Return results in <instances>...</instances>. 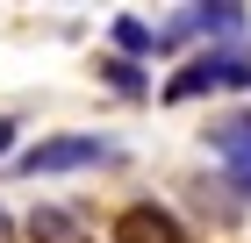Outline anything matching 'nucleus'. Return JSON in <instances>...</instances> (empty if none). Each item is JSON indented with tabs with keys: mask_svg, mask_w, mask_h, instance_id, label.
I'll list each match as a JSON object with an SVG mask.
<instances>
[{
	"mask_svg": "<svg viewBox=\"0 0 251 243\" xmlns=\"http://www.w3.org/2000/svg\"><path fill=\"white\" fill-rule=\"evenodd\" d=\"M251 86V50H201L187 57V72L165 86V100H194V93H244Z\"/></svg>",
	"mask_w": 251,
	"mask_h": 243,
	"instance_id": "f257e3e1",
	"label": "nucleus"
},
{
	"mask_svg": "<svg viewBox=\"0 0 251 243\" xmlns=\"http://www.w3.org/2000/svg\"><path fill=\"white\" fill-rule=\"evenodd\" d=\"M108 157H115L108 136H50V143L22 150L15 172H22V179H43V172H86V165H108Z\"/></svg>",
	"mask_w": 251,
	"mask_h": 243,
	"instance_id": "f03ea898",
	"label": "nucleus"
},
{
	"mask_svg": "<svg viewBox=\"0 0 251 243\" xmlns=\"http://www.w3.org/2000/svg\"><path fill=\"white\" fill-rule=\"evenodd\" d=\"M115 243H187V229H179L173 207H158V200H129L115 215V229H108Z\"/></svg>",
	"mask_w": 251,
	"mask_h": 243,
	"instance_id": "7ed1b4c3",
	"label": "nucleus"
},
{
	"mask_svg": "<svg viewBox=\"0 0 251 243\" xmlns=\"http://www.w3.org/2000/svg\"><path fill=\"white\" fill-rule=\"evenodd\" d=\"M22 229H29V243H94V229L79 222L72 207H58V200H36Z\"/></svg>",
	"mask_w": 251,
	"mask_h": 243,
	"instance_id": "20e7f679",
	"label": "nucleus"
},
{
	"mask_svg": "<svg viewBox=\"0 0 251 243\" xmlns=\"http://www.w3.org/2000/svg\"><path fill=\"white\" fill-rule=\"evenodd\" d=\"M208 150H223V157H251V114H223L208 129Z\"/></svg>",
	"mask_w": 251,
	"mask_h": 243,
	"instance_id": "39448f33",
	"label": "nucleus"
},
{
	"mask_svg": "<svg viewBox=\"0 0 251 243\" xmlns=\"http://www.w3.org/2000/svg\"><path fill=\"white\" fill-rule=\"evenodd\" d=\"M115 43L129 50V65H136V57L158 50V29H151V22H136V15H115Z\"/></svg>",
	"mask_w": 251,
	"mask_h": 243,
	"instance_id": "423d86ee",
	"label": "nucleus"
},
{
	"mask_svg": "<svg viewBox=\"0 0 251 243\" xmlns=\"http://www.w3.org/2000/svg\"><path fill=\"white\" fill-rule=\"evenodd\" d=\"M100 72H108V86H115L122 100H144V93H151V86H144V65H129V57H108Z\"/></svg>",
	"mask_w": 251,
	"mask_h": 243,
	"instance_id": "0eeeda50",
	"label": "nucleus"
},
{
	"mask_svg": "<svg viewBox=\"0 0 251 243\" xmlns=\"http://www.w3.org/2000/svg\"><path fill=\"white\" fill-rule=\"evenodd\" d=\"M230 186H237V200H251V157H230Z\"/></svg>",
	"mask_w": 251,
	"mask_h": 243,
	"instance_id": "6e6552de",
	"label": "nucleus"
},
{
	"mask_svg": "<svg viewBox=\"0 0 251 243\" xmlns=\"http://www.w3.org/2000/svg\"><path fill=\"white\" fill-rule=\"evenodd\" d=\"M7 150H15V122L0 114V157H7Z\"/></svg>",
	"mask_w": 251,
	"mask_h": 243,
	"instance_id": "1a4fd4ad",
	"label": "nucleus"
},
{
	"mask_svg": "<svg viewBox=\"0 0 251 243\" xmlns=\"http://www.w3.org/2000/svg\"><path fill=\"white\" fill-rule=\"evenodd\" d=\"M7 236H15V222H7V215H0V243H7Z\"/></svg>",
	"mask_w": 251,
	"mask_h": 243,
	"instance_id": "9d476101",
	"label": "nucleus"
},
{
	"mask_svg": "<svg viewBox=\"0 0 251 243\" xmlns=\"http://www.w3.org/2000/svg\"><path fill=\"white\" fill-rule=\"evenodd\" d=\"M187 243H194V236H187Z\"/></svg>",
	"mask_w": 251,
	"mask_h": 243,
	"instance_id": "9b49d317",
	"label": "nucleus"
}]
</instances>
